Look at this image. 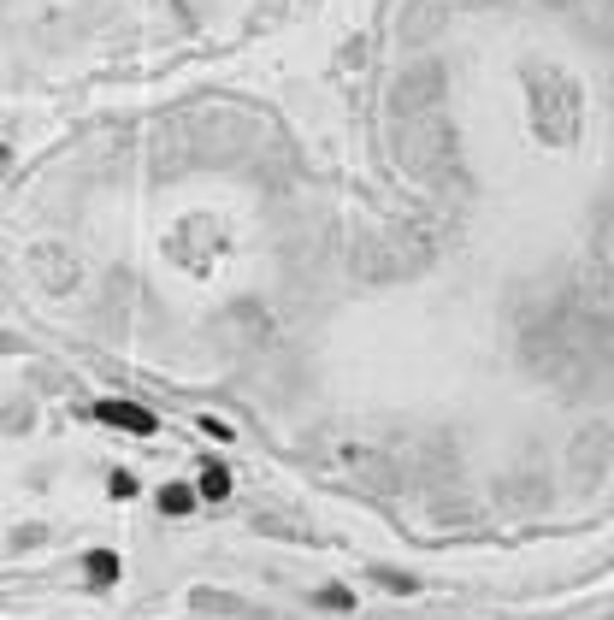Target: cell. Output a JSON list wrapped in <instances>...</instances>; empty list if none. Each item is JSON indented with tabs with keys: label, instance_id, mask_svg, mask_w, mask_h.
<instances>
[{
	"label": "cell",
	"instance_id": "cell-8",
	"mask_svg": "<svg viewBox=\"0 0 614 620\" xmlns=\"http://www.w3.org/2000/svg\"><path fill=\"white\" fill-rule=\"evenodd\" d=\"M384 591H402V597H408V591H414V579H408V573H384Z\"/></svg>",
	"mask_w": 614,
	"mask_h": 620
},
{
	"label": "cell",
	"instance_id": "cell-1",
	"mask_svg": "<svg viewBox=\"0 0 614 620\" xmlns=\"http://www.w3.org/2000/svg\"><path fill=\"white\" fill-rule=\"evenodd\" d=\"M95 420H101V426H119V432H130V437H154V432H160L154 408L124 402V396H101V402H95Z\"/></svg>",
	"mask_w": 614,
	"mask_h": 620
},
{
	"label": "cell",
	"instance_id": "cell-7",
	"mask_svg": "<svg viewBox=\"0 0 614 620\" xmlns=\"http://www.w3.org/2000/svg\"><path fill=\"white\" fill-rule=\"evenodd\" d=\"M201 432H207V437H219V443H225V437H231V426H225V420H213V414H201Z\"/></svg>",
	"mask_w": 614,
	"mask_h": 620
},
{
	"label": "cell",
	"instance_id": "cell-6",
	"mask_svg": "<svg viewBox=\"0 0 614 620\" xmlns=\"http://www.w3.org/2000/svg\"><path fill=\"white\" fill-rule=\"evenodd\" d=\"M107 496H113V502H130V496H136V479H130V473H113V479H107Z\"/></svg>",
	"mask_w": 614,
	"mask_h": 620
},
{
	"label": "cell",
	"instance_id": "cell-2",
	"mask_svg": "<svg viewBox=\"0 0 614 620\" xmlns=\"http://www.w3.org/2000/svg\"><path fill=\"white\" fill-rule=\"evenodd\" d=\"M83 573H89V585H119V556H113V550H89V556H83Z\"/></svg>",
	"mask_w": 614,
	"mask_h": 620
},
{
	"label": "cell",
	"instance_id": "cell-4",
	"mask_svg": "<svg viewBox=\"0 0 614 620\" xmlns=\"http://www.w3.org/2000/svg\"><path fill=\"white\" fill-rule=\"evenodd\" d=\"M195 502H201L195 485H166V491H160V514H189Z\"/></svg>",
	"mask_w": 614,
	"mask_h": 620
},
{
	"label": "cell",
	"instance_id": "cell-5",
	"mask_svg": "<svg viewBox=\"0 0 614 620\" xmlns=\"http://www.w3.org/2000/svg\"><path fill=\"white\" fill-rule=\"evenodd\" d=\"M319 609H355V591H337V585H325V591H319Z\"/></svg>",
	"mask_w": 614,
	"mask_h": 620
},
{
	"label": "cell",
	"instance_id": "cell-3",
	"mask_svg": "<svg viewBox=\"0 0 614 620\" xmlns=\"http://www.w3.org/2000/svg\"><path fill=\"white\" fill-rule=\"evenodd\" d=\"M195 491H201V502H225V496H231V473H225L219 461H207L201 479H195Z\"/></svg>",
	"mask_w": 614,
	"mask_h": 620
}]
</instances>
